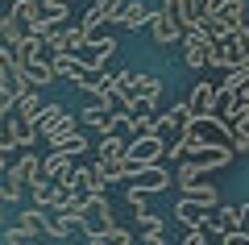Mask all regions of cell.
Wrapping results in <instances>:
<instances>
[{
    "label": "cell",
    "instance_id": "cell-1",
    "mask_svg": "<svg viewBox=\"0 0 249 245\" xmlns=\"http://www.w3.org/2000/svg\"><path fill=\"white\" fill-rule=\"evenodd\" d=\"M116 92H121L124 104H142V108H154L162 100V83L154 75H145V71H121V75H112Z\"/></svg>",
    "mask_w": 249,
    "mask_h": 245
},
{
    "label": "cell",
    "instance_id": "cell-2",
    "mask_svg": "<svg viewBox=\"0 0 249 245\" xmlns=\"http://www.w3.org/2000/svg\"><path fill=\"white\" fill-rule=\"evenodd\" d=\"M124 183H129V191H162V187H170V170H162V162H150V167H129L124 170Z\"/></svg>",
    "mask_w": 249,
    "mask_h": 245
},
{
    "label": "cell",
    "instance_id": "cell-3",
    "mask_svg": "<svg viewBox=\"0 0 249 245\" xmlns=\"http://www.w3.org/2000/svg\"><path fill=\"white\" fill-rule=\"evenodd\" d=\"M162 154H166V146H162V137H133L129 146H124V167H150V162H162Z\"/></svg>",
    "mask_w": 249,
    "mask_h": 245
},
{
    "label": "cell",
    "instance_id": "cell-4",
    "mask_svg": "<svg viewBox=\"0 0 249 245\" xmlns=\"http://www.w3.org/2000/svg\"><path fill=\"white\" fill-rule=\"evenodd\" d=\"M183 162L196 170V175H204V170H220V167L232 162V146H199V150H191Z\"/></svg>",
    "mask_w": 249,
    "mask_h": 245
},
{
    "label": "cell",
    "instance_id": "cell-5",
    "mask_svg": "<svg viewBox=\"0 0 249 245\" xmlns=\"http://www.w3.org/2000/svg\"><path fill=\"white\" fill-rule=\"evenodd\" d=\"M187 121H191V108H187V104H175L166 116H158V121H154V137H162V146H170V141L183 137Z\"/></svg>",
    "mask_w": 249,
    "mask_h": 245
},
{
    "label": "cell",
    "instance_id": "cell-6",
    "mask_svg": "<svg viewBox=\"0 0 249 245\" xmlns=\"http://www.w3.org/2000/svg\"><path fill=\"white\" fill-rule=\"evenodd\" d=\"M4 179H13V183H37V179H42V158L37 154H29V150H21L17 158H13V167L4 170Z\"/></svg>",
    "mask_w": 249,
    "mask_h": 245
},
{
    "label": "cell",
    "instance_id": "cell-7",
    "mask_svg": "<svg viewBox=\"0 0 249 245\" xmlns=\"http://www.w3.org/2000/svg\"><path fill=\"white\" fill-rule=\"evenodd\" d=\"M116 54V38H88V46H83L75 58L83 62V67H96V71H104V62Z\"/></svg>",
    "mask_w": 249,
    "mask_h": 245
},
{
    "label": "cell",
    "instance_id": "cell-8",
    "mask_svg": "<svg viewBox=\"0 0 249 245\" xmlns=\"http://www.w3.org/2000/svg\"><path fill=\"white\" fill-rule=\"evenodd\" d=\"M42 175L50 179L54 187H67V191H71V175H75V158H67V154H58V150H54L50 158H42Z\"/></svg>",
    "mask_w": 249,
    "mask_h": 245
},
{
    "label": "cell",
    "instance_id": "cell-9",
    "mask_svg": "<svg viewBox=\"0 0 249 245\" xmlns=\"http://www.w3.org/2000/svg\"><path fill=\"white\" fill-rule=\"evenodd\" d=\"M83 220H88L91 233H100V228H112V204H108V195H88V204H83Z\"/></svg>",
    "mask_w": 249,
    "mask_h": 245
},
{
    "label": "cell",
    "instance_id": "cell-10",
    "mask_svg": "<svg viewBox=\"0 0 249 245\" xmlns=\"http://www.w3.org/2000/svg\"><path fill=\"white\" fill-rule=\"evenodd\" d=\"M104 187H108V179L100 175V167H75V175H71L75 195H104Z\"/></svg>",
    "mask_w": 249,
    "mask_h": 245
},
{
    "label": "cell",
    "instance_id": "cell-11",
    "mask_svg": "<svg viewBox=\"0 0 249 245\" xmlns=\"http://www.w3.org/2000/svg\"><path fill=\"white\" fill-rule=\"evenodd\" d=\"M183 42H187V67L191 71H204L208 67V38H204V29H187L183 34Z\"/></svg>",
    "mask_w": 249,
    "mask_h": 245
},
{
    "label": "cell",
    "instance_id": "cell-12",
    "mask_svg": "<svg viewBox=\"0 0 249 245\" xmlns=\"http://www.w3.org/2000/svg\"><path fill=\"white\" fill-rule=\"evenodd\" d=\"M187 108H191V116H216V88L208 83V79H199V83H196Z\"/></svg>",
    "mask_w": 249,
    "mask_h": 245
},
{
    "label": "cell",
    "instance_id": "cell-13",
    "mask_svg": "<svg viewBox=\"0 0 249 245\" xmlns=\"http://www.w3.org/2000/svg\"><path fill=\"white\" fill-rule=\"evenodd\" d=\"M150 17H154L150 4H142V0H124L121 13H116V25H124V29H142V25H150Z\"/></svg>",
    "mask_w": 249,
    "mask_h": 245
},
{
    "label": "cell",
    "instance_id": "cell-14",
    "mask_svg": "<svg viewBox=\"0 0 249 245\" xmlns=\"http://www.w3.org/2000/svg\"><path fill=\"white\" fill-rule=\"evenodd\" d=\"M212 17H216V21H220V25L232 34V29H241V25H245V0H216Z\"/></svg>",
    "mask_w": 249,
    "mask_h": 245
},
{
    "label": "cell",
    "instance_id": "cell-15",
    "mask_svg": "<svg viewBox=\"0 0 249 245\" xmlns=\"http://www.w3.org/2000/svg\"><path fill=\"white\" fill-rule=\"evenodd\" d=\"M21 71V79H25V88H50L54 79V71H50V58H34V62H25V67H17Z\"/></svg>",
    "mask_w": 249,
    "mask_h": 245
},
{
    "label": "cell",
    "instance_id": "cell-16",
    "mask_svg": "<svg viewBox=\"0 0 249 245\" xmlns=\"http://www.w3.org/2000/svg\"><path fill=\"white\" fill-rule=\"evenodd\" d=\"M67 116V108L62 104H54V100H46V108L37 113V121H29V129H34V137H46V133H54L58 129V121Z\"/></svg>",
    "mask_w": 249,
    "mask_h": 245
},
{
    "label": "cell",
    "instance_id": "cell-17",
    "mask_svg": "<svg viewBox=\"0 0 249 245\" xmlns=\"http://www.w3.org/2000/svg\"><path fill=\"white\" fill-rule=\"evenodd\" d=\"M50 71H54V75H62V79H71V83H79L91 67H83L75 54H50Z\"/></svg>",
    "mask_w": 249,
    "mask_h": 245
},
{
    "label": "cell",
    "instance_id": "cell-18",
    "mask_svg": "<svg viewBox=\"0 0 249 245\" xmlns=\"http://www.w3.org/2000/svg\"><path fill=\"white\" fill-rule=\"evenodd\" d=\"M46 141H50V146L58 150V154H67V158H79L83 150H88V137H83L79 129H71V133H50Z\"/></svg>",
    "mask_w": 249,
    "mask_h": 245
},
{
    "label": "cell",
    "instance_id": "cell-19",
    "mask_svg": "<svg viewBox=\"0 0 249 245\" xmlns=\"http://www.w3.org/2000/svg\"><path fill=\"white\" fill-rule=\"evenodd\" d=\"M13 58H17V67H25V62L42 58V38H34L29 29H21V38L13 42Z\"/></svg>",
    "mask_w": 249,
    "mask_h": 245
},
{
    "label": "cell",
    "instance_id": "cell-20",
    "mask_svg": "<svg viewBox=\"0 0 249 245\" xmlns=\"http://www.w3.org/2000/svg\"><path fill=\"white\" fill-rule=\"evenodd\" d=\"M245 83H249V58H241V62H232V67L224 71V83H220L216 92H224V96H237Z\"/></svg>",
    "mask_w": 249,
    "mask_h": 245
},
{
    "label": "cell",
    "instance_id": "cell-21",
    "mask_svg": "<svg viewBox=\"0 0 249 245\" xmlns=\"http://www.w3.org/2000/svg\"><path fill=\"white\" fill-rule=\"evenodd\" d=\"M17 228H25L29 237H46V233H50V220H46V212H42V208H34V204H29V208L21 212Z\"/></svg>",
    "mask_w": 249,
    "mask_h": 245
},
{
    "label": "cell",
    "instance_id": "cell-22",
    "mask_svg": "<svg viewBox=\"0 0 249 245\" xmlns=\"http://www.w3.org/2000/svg\"><path fill=\"white\" fill-rule=\"evenodd\" d=\"M13 104H17V116H21V121H37V113L46 108V100L37 96V88H25Z\"/></svg>",
    "mask_w": 249,
    "mask_h": 245
},
{
    "label": "cell",
    "instance_id": "cell-23",
    "mask_svg": "<svg viewBox=\"0 0 249 245\" xmlns=\"http://www.w3.org/2000/svg\"><path fill=\"white\" fill-rule=\"evenodd\" d=\"M183 191H187V200L196 204V208H216V204H220V191H216L212 183H187Z\"/></svg>",
    "mask_w": 249,
    "mask_h": 245
},
{
    "label": "cell",
    "instance_id": "cell-24",
    "mask_svg": "<svg viewBox=\"0 0 249 245\" xmlns=\"http://www.w3.org/2000/svg\"><path fill=\"white\" fill-rule=\"evenodd\" d=\"M145 29H150V38H154L158 46H170V42L178 38L175 21H170V17H162V13H154V17H150V25H145Z\"/></svg>",
    "mask_w": 249,
    "mask_h": 245
},
{
    "label": "cell",
    "instance_id": "cell-25",
    "mask_svg": "<svg viewBox=\"0 0 249 245\" xmlns=\"http://www.w3.org/2000/svg\"><path fill=\"white\" fill-rule=\"evenodd\" d=\"M129 241H133V237H129V228H121V225L100 228V233L88 237V245H129Z\"/></svg>",
    "mask_w": 249,
    "mask_h": 245
},
{
    "label": "cell",
    "instance_id": "cell-26",
    "mask_svg": "<svg viewBox=\"0 0 249 245\" xmlns=\"http://www.w3.org/2000/svg\"><path fill=\"white\" fill-rule=\"evenodd\" d=\"M4 129H9V137H13V146H17V150H29V146L37 141V137H34V129H29V121H21V116H13Z\"/></svg>",
    "mask_w": 249,
    "mask_h": 245
},
{
    "label": "cell",
    "instance_id": "cell-27",
    "mask_svg": "<svg viewBox=\"0 0 249 245\" xmlns=\"http://www.w3.org/2000/svg\"><path fill=\"white\" fill-rule=\"evenodd\" d=\"M37 9H42L37 0H13V13H9V17L17 21L21 29H29V25H34V21H37Z\"/></svg>",
    "mask_w": 249,
    "mask_h": 245
},
{
    "label": "cell",
    "instance_id": "cell-28",
    "mask_svg": "<svg viewBox=\"0 0 249 245\" xmlns=\"http://www.w3.org/2000/svg\"><path fill=\"white\" fill-rule=\"evenodd\" d=\"M175 216L183 220L187 228H199V225H204V216H208V212H204V208H196V204H191V200H187V195H183V200L175 204Z\"/></svg>",
    "mask_w": 249,
    "mask_h": 245
},
{
    "label": "cell",
    "instance_id": "cell-29",
    "mask_svg": "<svg viewBox=\"0 0 249 245\" xmlns=\"http://www.w3.org/2000/svg\"><path fill=\"white\" fill-rule=\"evenodd\" d=\"M124 137H100V162H124Z\"/></svg>",
    "mask_w": 249,
    "mask_h": 245
},
{
    "label": "cell",
    "instance_id": "cell-30",
    "mask_svg": "<svg viewBox=\"0 0 249 245\" xmlns=\"http://www.w3.org/2000/svg\"><path fill=\"white\" fill-rule=\"evenodd\" d=\"M154 133V116H150V108H142L137 116H129V141L133 137H150Z\"/></svg>",
    "mask_w": 249,
    "mask_h": 245
},
{
    "label": "cell",
    "instance_id": "cell-31",
    "mask_svg": "<svg viewBox=\"0 0 249 245\" xmlns=\"http://www.w3.org/2000/svg\"><path fill=\"white\" fill-rule=\"evenodd\" d=\"M79 121H83V125H91V129H96V133H104V121H108V108L100 104V100H91V104L83 108V116H79Z\"/></svg>",
    "mask_w": 249,
    "mask_h": 245
},
{
    "label": "cell",
    "instance_id": "cell-32",
    "mask_svg": "<svg viewBox=\"0 0 249 245\" xmlns=\"http://www.w3.org/2000/svg\"><path fill=\"white\" fill-rule=\"evenodd\" d=\"M121 4H124V0H96V4H91V13H96L100 21H116Z\"/></svg>",
    "mask_w": 249,
    "mask_h": 245
},
{
    "label": "cell",
    "instance_id": "cell-33",
    "mask_svg": "<svg viewBox=\"0 0 249 245\" xmlns=\"http://www.w3.org/2000/svg\"><path fill=\"white\" fill-rule=\"evenodd\" d=\"M0 241H4V245H37L34 237H29L25 228H17V225H13V228H0Z\"/></svg>",
    "mask_w": 249,
    "mask_h": 245
},
{
    "label": "cell",
    "instance_id": "cell-34",
    "mask_svg": "<svg viewBox=\"0 0 249 245\" xmlns=\"http://www.w3.org/2000/svg\"><path fill=\"white\" fill-rule=\"evenodd\" d=\"M50 191H54V183H50V179H37V183H29V195H34V208H37V204H50Z\"/></svg>",
    "mask_w": 249,
    "mask_h": 245
},
{
    "label": "cell",
    "instance_id": "cell-35",
    "mask_svg": "<svg viewBox=\"0 0 249 245\" xmlns=\"http://www.w3.org/2000/svg\"><path fill=\"white\" fill-rule=\"evenodd\" d=\"M17 38H21V25L13 17H0V46H13Z\"/></svg>",
    "mask_w": 249,
    "mask_h": 245
},
{
    "label": "cell",
    "instance_id": "cell-36",
    "mask_svg": "<svg viewBox=\"0 0 249 245\" xmlns=\"http://www.w3.org/2000/svg\"><path fill=\"white\" fill-rule=\"evenodd\" d=\"M232 154H249V125H232Z\"/></svg>",
    "mask_w": 249,
    "mask_h": 245
},
{
    "label": "cell",
    "instance_id": "cell-37",
    "mask_svg": "<svg viewBox=\"0 0 249 245\" xmlns=\"http://www.w3.org/2000/svg\"><path fill=\"white\" fill-rule=\"evenodd\" d=\"M216 225H220V233H237V204H229V208L216 216Z\"/></svg>",
    "mask_w": 249,
    "mask_h": 245
},
{
    "label": "cell",
    "instance_id": "cell-38",
    "mask_svg": "<svg viewBox=\"0 0 249 245\" xmlns=\"http://www.w3.org/2000/svg\"><path fill=\"white\" fill-rule=\"evenodd\" d=\"M96 167H100V175H104L108 183H116V179H124V170H129L124 162H96Z\"/></svg>",
    "mask_w": 249,
    "mask_h": 245
},
{
    "label": "cell",
    "instance_id": "cell-39",
    "mask_svg": "<svg viewBox=\"0 0 249 245\" xmlns=\"http://www.w3.org/2000/svg\"><path fill=\"white\" fill-rule=\"evenodd\" d=\"M237 233L249 237V204H237Z\"/></svg>",
    "mask_w": 249,
    "mask_h": 245
},
{
    "label": "cell",
    "instance_id": "cell-40",
    "mask_svg": "<svg viewBox=\"0 0 249 245\" xmlns=\"http://www.w3.org/2000/svg\"><path fill=\"white\" fill-rule=\"evenodd\" d=\"M183 245H208V237H204V233H199V228H191V233H187V237H183Z\"/></svg>",
    "mask_w": 249,
    "mask_h": 245
},
{
    "label": "cell",
    "instance_id": "cell-41",
    "mask_svg": "<svg viewBox=\"0 0 249 245\" xmlns=\"http://www.w3.org/2000/svg\"><path fill=\"white\" fill-rule=\"evenodd\" d=\"M224 245H249L245 233H224Z\"/></svg>",
    "mask_w": 249,
    "mask_h": 245
},
{
    "label": "cell",
    "instance_id": "cell-42",
    "mask_svg": "<svg viewBox=\"0 0 249 245\" xmlns=\"http://www.w3.org/2000/svg\"><path fill=\"white\" fill-rule=\"evenodd\" d=\"M0 228H4V208H0Z\"/></svg>",
    "mask_w": 249,
    "mask_h": 245
},
{
    "label": "cell",
    "instance_id": "cell-43",
    "mask_svg": "<svg viewBox=\"0 0 249 245\" xmlns=\"http://www.w3.org/2000/svg\"><path fill=\"white\" fill-rule=\"evenodd\" d=\"M71 245H88V241H71Z\"/></svg>",
    "mask_w": 249,
    "mask_h": 245
},
{
    "label": "cell",
    "instance_id": "cell-44",
    "mask_svg": "<svg viewBox=\"0 0 249 245\" xmlns=\"http://www.w3.org/2000/svg\"><path fill=\"white\" fill-rule=\"evenodd\" d=\"M37 4H50V0H37Z\"/></svg>",
    "mask_w": 249,
    "mask_h": 245
},
{
    "label": "cell",
    "instance_id": "cell-45",
    "mask_svg": "<svg viewBox=\"0 0 249 245\" xmlns=\"http://www.w3.org/2000/svg\"><path fill=\"white\" fill-rule=\"evenodd\" d=\"M37 245H46V241H37Z\"/></svg>",
    "mask_w": 249,
    "mask_h": 245
}]
</instances>
